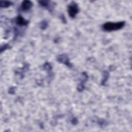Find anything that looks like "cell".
<instances>
[{
	"label": "cell",
	"instance_id": "6da1fadb",
	"mask_svg": "<svg viewBox=\"0 0 132 132\" xmlns=\"http://www.w3.org/2000/svg\"><path fill=\"white\" fill-rule=\"evenodd\" d=\"M125 22H119L116 23L107 22L103 25V29L107 31H111L119 30L122 28L124 25Z\"/></svg>",
	"mask_w": 132,
	"mask_h": 132
},
{
	"label": "cell",
	"instance_id": "7a4b0ae2",
	"mask_svg": "<svg viewBox=\"0 0 132 132\" xmlns=\"http://www.w3.org/2000/svg\"><path fill=\"white\" fill-rule=\"evenodd\" d=\"M68 8L69 15L71 18H74L76 16L79 11L77 5L75 2H72L68 6Z\"/></svg>",
	"mask_w": 132,
	"mask_h": 132
},
{
	"label": "cell",
	"instance_id": "3957f363",
	"mask_svg": "<svg viewBox=\"0 0 132 132\" xmlns=\"http://www.w3.org/2000/svg\"><path fill=\"white\" fill-rule=\"evenodd\" d=\"M32 6V4L30 1H24L22 3V9L23 10L27 11L31 8Z\"/></svg>",
	"mask_w": 132,
	"mask_h": 132
},
{
	"label": "cell",
	"instance_id": "277c9868",
	"mask_svg": "<svg viewBox=\"0 0 132 132\" xmlns=\"http://www.w3.org/2000/svg\"><path fill=\"white\" fill-rule=\"evenodd\" d=\"M28 21L25 20L22 16H18L16 20V23L20 26H24L28 24Z\"/></svg>",
	"mask_w": 132,
	"mask_h": 132
},
{
	"label": "cell",
	"instance_id": "5b68a950",
	"mask_svg": "<svg viewBox=\"0 0 132 132\" xmlns=\"http://www.w3.org/2000/svg\"><path fill=\"white\" fill-rule=\"evenodd\" d=\"M58 60L60 62L64 63V64H67V65H69V59L65 55H61L59 56L58 58Z\"/></svg>",
	"mask_w": 132,
	"mask_h": 132
},
{
	"label": "cell",
	"instance_id": "8992f818",
	"mask_svg": "<svg viewBox=\"0 0 132 132\" xmlns=\"http://www.w3.org/2000/svg\"><path fill=\"white\" fill-rule=\"evenodd\" d=\"M12 4V3L9 1H1L0 2V6L1 7H8L9 6H10Z\"/></svg>",
	"mask_w": 132,
	"mask_h": 132
},
{
	"label": "cell",
	"instance_id": "52a82bcc",
	"mask_svg": "<svg viewBox=\"0 0 132 132\" xmlns=\"http://www.w3.org/2000/svg\"><path fill=\"white\" fill-rule=\"evenodd\" d=\"M40 4L43 6V7H47L48 5V3L49 2L48 1H39V2Z\"/></svg>",
	"mask_w": 132,
	"mask_h": 132
}]
</instances>
